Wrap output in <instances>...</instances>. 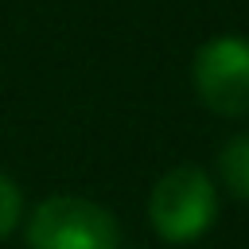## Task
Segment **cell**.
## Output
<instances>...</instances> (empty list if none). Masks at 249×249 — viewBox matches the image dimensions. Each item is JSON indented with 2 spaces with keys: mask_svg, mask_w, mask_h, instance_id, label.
<instances>
[{
  "mask_svg": "<svg viewBox=\"0 0 249 249\" xmlns=\"http://www.w3.org/2000/svg\"><path fill=\"white\" fill-rule=\"evenodd\" d=\"M148 218H152L156 233L163 241H171V245L198 241L218 218V195H214L210 175L202 167H195V163L163 171L160 183L152 187Z\"/></svg>",
  "mask_w": 249,
  "mask_h": 249,
  "instance_id": "1",
  "label": "cell"
},
{
  "mask_svg": "<svg viewBox=\"0 0 249 249\" xmlns=\"http://www.w3.org/2000/svg\"><path fill=\"white\" fill-rule=\"evenodd\" d=\"M19 210H23V195H19L16 179L0 171V241L19 226Z\"/></svg>",
  "mask_w": 249,
  "mask_h": 249,
  "instance_id": "5",
  "label": "cell"
},
{
  "mask_svg": "<svg viewBox=\"0 0 249 249\" xmlns=\"http://www.w3.org/2000/svg\"><path fill=\"white\" fill-rule=\"evenodd\" d=\"M218 171H222V183H226L237 198L249 202V132L233 136V140L222 148V156H218Z\"/></svg>",
  "mask_w": 249,
  "mask_h": 249,
  "instance_id": "4",
  "label": "cell"
},
{
  "mask_svg": "<svg viewBox=\"0 0 249 249\" xmlns=\"http://www.w3.org/2000/svg\"><path fill=\"white\" fill-rule=\"evenodd\" d=\"M195 89L206 109L222 117L249 113V39L218 35L195 54Z\"/></svg>",
  "mask_w": 249,
  "mask_h": 249,
  "instance_id": "3",
  "label": "cell"
},
{
  "mask_svg": "<svg viewBox=\"0 0 249 249\" xmlns=\"http://www.w3.org/2000/svg\"><path fill=\"white\" fill-rule=\"evenodd\" d=\"M117 218L78 195H51L27 218L31 249H117Z\"/></svg>",
  "mask_w": 249,
  "mask_h": 249,
  "instance_id": "2",
  "label": "cell"
}]
</instances>
